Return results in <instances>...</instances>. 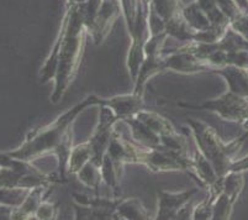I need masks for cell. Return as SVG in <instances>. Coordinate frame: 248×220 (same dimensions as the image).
Returning a JSON list of instances; mask_svg holds the SVG:
<instances>
[{
    "instance_id": "obj_9",
    "label": "cell",
    "mask_w": 248,
    "mask_h": 220,
    "mask_svg": "<svg viewBox=\"0 0 248 220\" xmlns=\"http://www.w3.org/2000/svg\"><path fill=\"white\" fill-rule=\"evenodd\" d=\"M120 14L121 6L119 0H103L93 24L88 29V34L92 36L96 45L103 44Z\"/></svg>"
},
{
    "instance_id": "obj_13",
    "label": "cell",
    "mask_w": 248,
    "mask_h": 220,
    "mask_svg": "<svg viewBox=\"0 0 248 220\" xmlns=\"http://www.w3.org/2000/svg\"><path fill=\"white\" fill-rule=\"evenodd\" d=\"M114 219H150V214L137 198L119 199Z\"/></svg>"
},
{
    "instance_id": "obj_24",
    "label": "cell",
    "mask_w": 248,
    "mask_h": 220,
    "mask_svg": "<svg viewBox=\"0 0 248 220\" xmlns=\"http://www.w3.org/2000/svg\"><path fill=\"white\" fill-rule=\"evenodd\" d=\"M243 126H245V129H246V130L248 131V120H247V121L245 122V124H243Z\"/></svg>"
},
{
    "instance_id": "obj_5",
    "label": "cell",
    "mask_w": 248,
    "mask_h": 220,
    "mask_svg": "<svg viewBox=\"0 0 248 220\" xmlns=\"http://www.w3.org/2000/svg\"><path fill=\"white\" fill-rule=\"evenodd\" d=\"M179 106L194 110H209L216 113L221 119L245 124L248 120V99L232 92H226L216 99H211L200 105L179 103Z\"/></svg>"
},
{
    "instance_id": "obj_12",
    "label": "cell",
    "mask_w": 248,
    "mask_h": 220,
    "mask_svg": "<svg viewBox=\"0 0 248 220\" xmlns=\"http://www.w3.org/2000/svg\"><path fill=\"white\" fill-rule=\"evenodd\" d=\"M162 71H164L163 54H145V60L140 67L139 76L135 81L134 93L143 95V90H145L148 79Z\"/></svg>"
},
{
    "instance_id": "obj_18",
    "label": "cell",
    "mask_w": 248,
    "mask_h": 220,
    "mask_svg": "<svg viewBox=\"0 0 248 220\" xmlns=\"http://www.w3.org/2000/svg\"><path fill=\"white\" fill-rule=\"evenodd\" d=\"M150 4L164 22L177 17L178 14L182 13L183 9L180 0H152Z\"/></svg>"
},
{
    "instance_id": "obj_8",
    "label": "cell",
    "mask_w": 248,
    "mask_h": 220,
    "mask_svg": "<svg viewBox=\"0 0 248 220\" xmlns=\"http://www.w3.org/2000/svg\"><path fill=\"white\" fill-rule=\"evenodd\" d=\"M199 192V188L183 190V192H158V212L155 219H186L184 212H186V205L195 194Z\"/></svg>"
},
{
    "instance_id": "obj_14",
    "label": "cell",
    "mask_w": 248,
    "mask_h": 220,
    "mask_svg": "<svg viewBox=\"0 0 248 220\" xmlns=\"http://www.w3.org/2000/svg\"><path fill=\"white\" fill-rule=\"evenodd\" d=\"M182 14L183 17H184V19H186V21L188 22L197 33L198 31L209 30V29L213 27L209 17H207L206 13L200 8V5L197 1H194V3L189 4V5L186 6H183Z\"/></svg>"
},
{
    "instance_id": "obj_20",
    "label": "cell",
    "mask_w": 248,
    "mask_h": 220,
    "mask_svg": "<svg viewBox=\"0 0 248 220\" xmlns=\"http://www.w3.org/2000/svg\"><path fill=\"white\" fill-rule=\"evenodd\" d=\"M58 213V205L57 204L47 203V202H42L40 204V207L36 210V217L38 219H56Z\"/></svg>"
},
{
    "instance_id": "obj_19",
    "label": "cell",
    "mask_w": 248,
    "mask_h": 220,
    "mask_svg": "<svg viewBox=\"0 0 248 220\" xmlns=\"http://www.w3.org/2000/svg\"><path fill=\"white\" fill-rule=\"evenodd\" d=\"M139 1L140 0H119V3H120L121 6V13H123L124 19H125L126 25H127L128 33L132 30L135 20H136Z\"/></svg>"
},
{
    "instance_id": "obj_4",
    "label": "cell",
    "mask_w": 248,
    "mask_h": 220,
    "mask_svg": "<svg viewBox=\"0 0 248 220\" xmlns=\"http://www.w3.org/2000/svg\"><path fill=\"white\" fill-rule=\"evenodd\" d=\"M245 172L230 171L209 188L204 199L211 210V219H230L234 203L245 187Z\"/></svg>"
},
{
    "instance_id": "obj_6",
    "label": "cell",
    "mask_w": 248,
    "mask_h": 220,
    "mask_svg": "<svg viewBox=\"0 0 248 220\" xmlns=\"http://www.w3.org/2000/svg\"><path fill=\"white\" fill-rule=\"evenodd\" d=\"M119 121V118L115 115L112 109L108 105H100V115H99V124L95 129V133L90 137L89 141L92 151H93V161L99 167L101 166L103 157L108 151L112 134H114L115 124Z\"/></svg>"
},
{
    "instance_id": "obj_22",
    "label": "cell",
    "mask_w": 248,
    "mask_h": 220,
    "mask_svg": "<svg viewBox=\"0 0 248 220\" xmlns=\"http://www.w3.org/2000/svg\"><path fill=\"white\" fill-rule=\"evenodd\" d=\"M238 5L243 9L245 11H248V0H236Z\"/></svg>"
},
{
    "instance_id": "obj_23",
    "label": "cell",
    "mask_w": 248,
    "mask_h": 220,
    "mask_svg": "<svg viewBox=\"0 0 248 220\" xmlns=\"http://www.w3.org/2000/svg\"><path fill=\"white\" fill-rule=\"evenodd\" d=\"M67 1H68V4H76V5H79V4L85 3L87 0H67Z\"/></svg>"
},
{
    "instance_id": "obj_11",
    "label": "cell",
    "mask_w": 248,
    "mask_h": 220,
    "mask_svg": "<svg viewBox=\"0 0 248 220\" xmlns=\"http://www.w3.org/2000/svg\"><path fill=\"white\" fill-rule=\"evenodd\" d=\"M213 73L224 77L229 85V90L248 99V69L227 65L213 69Z\"/></svg>"
},
{
    "instance_id": "obj_17",
    "label": "cell",
    "mask_w": 248,
    "mask_h": 220,
    "mask_svg": "<svg viewBox=\"0 0 248 220\" xmlns=\"http://www.w3.org/2000/svg\"><path fill=\"white\" fill-rule=\"evenodd\" d=\"M77 176H78L79 182H82L85 187L93 188V189H98L101 181H103L101 169L93 161L85 163L84 166L80 169V171L77 172Z\"/></svg>"
},
{
    "instance_id": "obj_15",
    "label": "cell",
    "mask_w": 248,
    "mask_h": 220,
    "mask_svg": "<svg viewBox=\"0 0 248 220\" xmlns=\"http://www.w3.org/2000/svg\"><path fill=\"white\" fill-rule=\"evenodd\" d=\"M166 33L168 36L183 41H193L194 35L197 31L186 21L183 14H178L177 17H172L169 21L166 22Z\"/></svg>"
},
{
    "instance_id": "obj_1",
    "label": "cell",
    "mask_w": 248,
    "mask_h": 220,
    "mask_svg": "<svg viewBox=\"0 0 248 220\" xmlns=\"http://www.w3.org/2000/svg\"><path fill=\"white\" fill-rule=\"evenodd\" d=\"M88 29L79 5L68 4L60 35L40 72L42 83L55 81V88L51 95L52 103L57 104L62 101L78 72L84 53Z\"/></svg>"
},
{
    "instance_id": "obj_7",
    "label": "cell",
    "mask_w": 248,
    "mask_h": 220,
    "mask_svg": "<svg viewBox=\"0 0 248 220\" xmlns=\"http://www.w3.org/2000/svg\"><path fill=\"white\" fill-rule=\"evenodd\" d=\"M164 57V69H172L179 73H197L213 69L210 65L197 54H194L189 45H184L170 51L162 52Z\"/></svg>"
},
{
    "instance_id": "obj_16",
    "label": "cell",
    "mask_w": 248,
    "mask_h": 220,
    "mask_svg": "<svg viewBox=\"0 0 248 220\" xmlns=\"http://www.w3.org/2000/svg\"><path fill=\"white\" fill-rule=\"evenodd\" d=\"M92 158H93V151H92L89 141L77 145L73 147L71 156H69L68 172L77 174V172L80 171V169L84 166L85 163L92 161Z\"/></svg>"
},
{
    "instance_id": "obj_2",
    "label": "cell",
    "mask_w": 248,
    "mask_h": 220,
    "mask_svg": "<svg viewBox=\"0 0 248 220\" xmlns=\"http://www.w3.org/2000/svg\"><path fill=\"white\" fill-rule=\"evenodd\" d=\"M104 99L99 98L98 95H88L80 103L69 109L68 112L58 117L55 121H52L44 128L36 129L29 135L25 144L17 151L10 153L11 157H15L20 161H30L37 158L46 153H55L56 150L63 141L67 131L72 128L76 118L84 112L85 109L93 105H103Z\"/></svg>"
},
{
    "instance_id": "obj_21",
    "label": "cell",
    "mask_w": 248,
    "mask_h": 220,
    "mask_svg": "<svg viewBox=\"0 0 248 220\" xmlns=\"http://www.w3.org/2000/svg\"><path fill=\"white\" fill-rule=\"evenodd\" d=\"M230 171H236V172H246L248 171V155L245 156L241 160H234L232 165L230 166ZM229 171V172H230Z\"/></svg>"
},
{
    "instance_id": "obj_3",
    "label": "cell",
    "mask_w": 248,
    "mask_h": 220,
    "mask_svg": "<svg viewBox=\"0 0 248 220\" xmlns=\"http://www.w3.org/2000/svg\"><path fill=\"white\" fill-rule=\"evenodd\" d=\"M186 122L190 126L198 150L211 163L218 178L224 177L230 171V166L234 161L233 157L236 153L240 151L242 145L248 139V131L230 144H224L215 129L207 125L206 122L195 119H188Z\"/></svg>"
},
{
    "instance_id": "obj_10",
    "label": "cell",
    "mask_w": 248,
    "mask_h": 220,
    "mask_svg": "<svg viewBox=\"0 0 248 220\" xmlns=\"http://www.w3.org/2000/svg\"><path fill=\"white\" fill-rule=\"evenodd\" d=\"M103 104L112 109L119 120H124L137 114L141 109H143V95H139L136 93L116 95L110 99H104Z\"/></svg>"
}]
</instances>
